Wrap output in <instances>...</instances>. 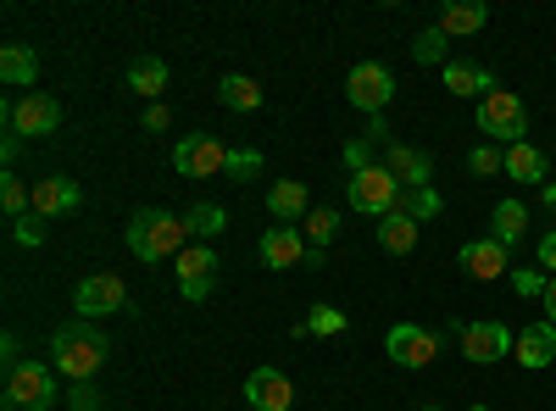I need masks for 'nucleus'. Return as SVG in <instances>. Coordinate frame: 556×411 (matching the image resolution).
I'll list each match as a JSON object with an SVG mask.
<instances>
[{
  "instance_id": "nucleus-15",
  "label": "nucleus",
  "mask_w": 556,
  "mask_h": 411,
  "mask_svg": "<svg viewBox=\"0 0 556 411\" xmlns=\"http://www.w3.org/2000/svg\"><path fill=\"white\" fill-rule=\"evenodd\" d=\"M456 261H462V272H468V279H479V284L506 279V272H513V261H506V245H501V240H468Z\"/></svg>"
},
{
  "instance_id": "nucleus-46",
  "label": "nucleus",
  "mask_w": 556,
  "mask_h": 411,
  "mask_svg": "<svg viewBox=\"0 0 556 411\" xmlns=\"http://www.w3.org/2000/svg\"><path fill=\"white\" fill-rule=\"evenodd\" d=\"M468 411H490V406H479V400H473V406H468Z\"/></svg>"
},
{
  "instance_id": "nucleus-17",
  "label": "nucleus",
  "mask_w": 556,
  "mask_h": 411,
  "mask_svg": "<svg viewBox=\"0 0 556 411\" xmlns=\"http://www.w3.org/2000/svg\"><path fill=\"white\" fill-rule=\"evenodd\" d=\"M513 356L523 361L529 373H545L556 361V323H529L518 339H513Z\"/></svg>"
},
{
  "instance_id": "nucleus-6",
  "label": "nucleus",
  "mask_w": 556,
  "mask_h": 411,
  "mask_svg": "<svg viewBox=\"0 0 556 411\" xmlns=\"http://www.w3.org/2000/svg\"><path fill=\"white\" fill-rule=\"evenodd\" d=\"M56 123H62V101L45 95V89H28V95L7 101V128L17 140H45V133H56Z\"/></svg>"
},
{
  "instance_id": "nucleus-31",
  "label": "nucleus",
  "mask_w": 556,
  "mask_h": 411,
  "mask_svg": "<svg viewBox=\"0 0 556 411\" xmlns=\"http://www.w3.org/2000/svg\"><path fill=\"white\" fill-rule=\"evenodd\" d=\"M412 62H417V67H445V62H451V39L429 23L424 34L412 39Z\"/></svg>"
},
{
  "instance_id": "nucleus-5",
  "label": "nucleus",
  "mask_w": 556,
  "mask_h": 411,
  "mask_svg": "<svg viewBox=\"0 0 556 411\" xmlns=\"http://www.w3.org/2000/svg\"><path fill=\"white\" fill-rule=\"evenodd\" d=\"M56 400V373L45 361H17L7 373V411H51Z\"/></svg>"
},
{
  "instance_id": "nucleus-23",
  "label": "nucleus",
  "mask_w": 556,
  "mask_h": 411,
  "mask_svg": "<svg viewBox=\"0 0 556 411\" xmlns=\"http://www.w3.org/2000/svg\"><path fill=\"white\" fill-rule=\"evenodd\" d=\"M217 101L228 106V112H262V84L256 78H245V73H228V78H217Z\"/></svg>"
},
{
  "instance_id": "nucleus-24",
  "label": "nucleus",
  "mask_w": 556,
  "mask_h": 411,
  "mask_svg": "<svg viewBox=\"0 0 556 411\" xmlns=\"http://www.w3.org/2000/svg\"><path fill=\"white\" fill-rule=\"evenodd\" d=\"M506 178H518V184H551V178H545V156L523 140V145H506Z\"/></svg>"
},
{
  "instance_id": "nucleus-26",
  "label": "nucleus",
  "mask_w": 556,
  "mask_h": 411,
  "mask_svg": "<svg viewBox=\"0 0 556 411\" xmlns=\"http://www.w3.org/2000/svg\"><path fill=\"white\" fill-rule=\"evenodd\" d=\"M334 234H340V211H334V206H312V211H306V222H301L306 251H329V245H334Z\"/></svg>"
},
{
  "instance_id": "nucleus-1",
  "label": "nucleus",
  "mask_w": 556,
  "mask_h": 411,
  "mask_svg": "<svg viewBox=\"0 0 556 411\" xmlns=\"http://www.w3.org/2000/svg\"><path fill=\"white\" fill-rule=\"evenodd\" d=\"M112 356V339L101 334V323H84V317H73V323H62L51 334V368L73 384H89L101 373V361Z\"/></svg>"
},
{
  "instance_id": "nucleus-21",
  "label": "nucleus",
  "mask_w": 556,
  "mask_h": 411,
  "mask_svg": "<svg viewBox=\"0 0 556 411\" xmlns=\"http://www.w3.org/2000/svg\"><path fill=\"white\" fill-rule=\"evenodd\" d=\"M267 211L278 217V222H306V211H312V201H306V184L301 178H278V184L267 190Z\"/></svg>"
},
{
  "instance_id": "nucleus-39",
  "label": "nucleus",
  "mask_w": 556,
  "mask_h": 411,
  "mask_svg": "<svg viewBox=\"0 0 556 411\" xmlns=\"http://www.w3.org/2000/svg\"><path fill=\"white\" fill-rule=\"evenodd\" d=\"M67 411H101V389H96V384H73Z\"/></svg>"
},
{
  "instance_id": "nucleus-22",
  "label": "nucleus",
  "mask_w": 556,
  "mask_h": 411,
  "mask_svg": "<svg viewBox=\"0 0 556 411\" xmlns=\"http://www.w3.org/2000/svg\"><path fill=\"white\" fill-rule=\"evenodd\" d=\"M128 89L156 106V101L167 95V62H162V56H134V62H128Z\"/></svg>"
},
{
  "instance_id": "nucleus-27",
  "label": "nucleus",
  "mask_w": 556,
  "mask_h": 411,
  "mask_svg": "<svg viewBox=\"0 0 556 411\" xmlns=\"http://www.w3.org/2000/svg\"><path fill=\"white\" fill-rule=\"evenodd\" d=\"M523 228H529L523 201H501V206L490 211V240H501V245H518V240H523Z\"/></svg>"
},
{
  "instance_id": "nucleus-14",
  "label": "nucleus",
  "mask_w": 556,
  "mask_h": 411,
  "mask_svg": "<svg viewBox=\"0 0 556 411\" xmlns=\"http://www.w3.org/2000/svg\"><path fill=\"white\" fill-rule=\"evenodd\" d=\"M245 400H251V411H295V389L278 368H256L245 378Z\"/></svg>"
},
{
  "instance_id": "nucleus-8",
  "label": "nucleus",
  "mask_w": 556,
  "mask_h": 411,
  "mask_svg": "<svg viewBox=\"0 0 556 411\" xmlns=\"http://www.w3.org/2000/svg\"><path fill=\"white\" fill-rule=\"evenodd\" d=\"M73 311L84 323H96V317H112V311H128V290L117 272H89V279L73 290Z\"/></svg>"
},
{
  "instance_id": "nucleus-25",
  "label": "nucleus",
  "mask_w": 556,
  "mask_h": 411,
  "mask_svg": "<svg viewBox=\"0 0 556 411\" xmlns=\"http://www.w3.org/2000/svg\"><path fill=\"white\" fill-rule=\"evenodd\" d=\"M0 78H7L12 89H34V78H39V56L28 51V44H7V51H0Z\"/></svg>"
},
{
  "instance_id": "nucleus-13",
  "label": "nucleus",
  "mask_w": 556,
  "mask_h": 411,
  "mask_svg": "<svg viewBox=\"0 0 556 411\" xmlns=\"http://www.w3.org/2000/svg\"><path fill=\"white\" fill-rule=\"evenodd\" d=\"M256 251H262V267H273V272L306 267V240H301V228H290V222H273Z\"/></svg>"
},
{
  "instance_id": "nucleus-40",
  "label": "nucleus",
  "mask_w": 556,
  "mask_h": 411,
  "mask_svg": "<svg viewBox=\"0 0 556 411\" xmlns=\"http://www.w3.org/2000/svg\"><path fill=\"white\" fill-rule=\"evenodd\" d=\"M540 267L556 279V228H551V234H540Z\"/></svg>"
},
{
  "instance_id": "nucleus-9",
  "label": "nucleus",
  "mask_w": 556,
  "mask_h": 411,
  "mask_svg": "<svg viewBox=\"0 0 556 411\" xmlns=\"http://www.w3.org/2000/svg\"><path fill=\"white\" fill-rule=\"evenodd\" d=\"M384 350H390L395 368L417 373V368H429V361L440 356V334L424 329V323H395V329L384 334Z\"/></svg>"
},
{
  "instance_id": "nucleus-19",
  "label": "nucleus",
  "mask_w": 556,
  "mask_h": 411,
  "mask_svg": "<svg viewBox=\"0 0 556 411\" xmlns=\"http://www.w3.org/2000/svg\"><path fill=\"white\" fill-rule=\"evenodd\" d=\"M484 23H490V7H484V0H445V7H440V17H434V28H440L445 39L479 34Z\"/></svg>"
},
{
  "instance_id": "nucleus-33",
  "label": "nucleus",
  "mask_w": 556,
  "mask_h": 411,
  "mask_svg": "<svg viewBox=\"0 0 556 411\" xmlns=\"http://www.w3.org/2000/svg\"><path fill=\"white\" fill-rule=\"evenodd\" d=\"M0 206H7V217L17 222V217H28V211H34V190L23 184V178H12V172H7V178H0Z\"/></svg>"
},
{
  "instance_id": "nucleus-35",
  "label": "nucleus",
  "mask_w": 556,
  "mask_h": 411,
  "mask_svg": "<svg viewBox=\"0 0 556 411\" xmlns=\"http://www.w3.org/2000/svg\"><path fill=\"white\" fill-rule=\"evenodd\" d=\"M262 172V151H251V145H240V151H228V184H251V178Z\"/></svg>"
},
{
  "instance_id": "nucleus-42",
  "label": "nucleus",
  "mask_w": 556,
  "mask_h": 411,
  "mask_svg": "<svg viewBox=\"0 0 556 411\" xmlns=\"http://www.w3.org/2000/svg\"><path fill=\"white\" fill-rule=\"evenodd\" d=\"M167 123H173V112H167L162 101H156V106H146V128H151V133H162Z\"/></svg>"
},
{
  "instance_id": "nucleus-37",
  "label": "nucleus",
  "mask_w": 556,
  "mask_h": 411,
  "mask_svg": "<svg viewBox=\"0 0 556 411\" xmlns=\"http://www.w3.org/2000/svg\"><path fill=\"white\" fill-rule=\"evenodd\" d=\"M374 151H379V145L367 140V133H362V140H351V145H345V172H367V167H379V162H374Z\"/></svg>"
},
{
  "instance_id": "nucleus-44",
  "label": "nucleus",
  "mask_w": 556,
  "mask_h": 411,
  "mask_svg": "<svg viewBox=\"0 0 556 411\" xmlns=\"http://www.w3.org/2000/svg\"><path fill=\"white\" fill-rule=\"evenodd\" d=\"M545 323H556V279H551V290H545Z\"/></svg>"
},
{
  "instance_id": "nucleus-47",
  "label": "nucleus",
  "mask_w": 556,
  "mask_h": 411,
  "mask_svg": "<svg viewBox=\"0 0 556 411\" xmlns=\"http://www.w3.org/2000/svg\"><path fill=\"white\" fill-rule=\"evenodd\" d=\"M424 411H440V406H424Z\"/></svg>"
},
{
  "instance_id": "nucleus-4",
  "label": "nucleus",
  "mask_w": 556,
  "mask_h": 411,
  "mask_svg": "<svg viewBox=\"0 0 556 411\" xmlns=\"http://www.w3.org/2000/svg\"><path fill=\"white\" fill-rule=\"evenodd\" d=\"M345 201H351V211H362V217H390L395 201H401V178H395L384 162L367 167V172H351V178H345Z\"/></svg>"
},
{
  "instance_id": "nucleus-32",
  "label": "nucleus",
  "mask_w": 556,
  "mask_h": 411,
  "mask_svg": "<svg viewBox=\"0 0 556 411\" xmlns=\"http://www.w3.org/2000/svg\"><path fill=\"white\" fill-rule=\"evenodd\" d=\"M295 334H323V339H334V334H345V311H340V306H312L301 323H295Z\"/></svg>"
},
{
  "instance_id": "nucleus-3",
  "label": "nucleus",
  "mask_w": 556,
  "mask_h": 411,
  "mask_svg": "<svg viewBox=\"0 0 556 411\" xmlns=\"http://www.w3.org/2000/svg\"><path fill=\"white\" fill-rule=\"evenodd\" d=\"M479 133H490V145H523L529 133V112L513 89H490L479 101Z\"/></svg>"
},
{
  "instance_id": "nucleus-16",
  "label": "nucleus",
  "mask_w": 556,
  "mask_h": 411,
  "mask_svg": "<svg viewBox=\"0 0 556 411\" xmlns=\"http://www.w3.org/2000/svg\"><path fill=\"white\" fill-rule=\"evenodd\" d=\"M84 206L78 178H34V211L39 217H73Z\"/></svg>"
},
{
  "instance_id": "nucleus-18",
  "label": "nucleus",
  "mask_w": 556,
  "mask_h": 411,
  "mask_svg": "<svg viewBox=\"0 0 556 411\" xmlns=\"http://www.w3.org/2000/svg\"><path fill=\"white\" fill-rule=\"evenodd\" d=\"M384 167L401 178V190L434 184V162H429V151H417V145H390V151H384Z\"/></svg>"
},
{
  "instance_id": "nucleus-11",
  "label": "nucleus",
  "mask_w": 556,
  "mask_h": 411,
  "mask_svg": "<svg viewBox=\"0 0 556 411\" xmlns=\"http://www.w3.org/2000/svg\"><path fill=\"white\" fill-rule=\"evenodd\" d=\"M456 339H462V356H468L473 368H490V361L513 356V339H518V334L506 329V323H462Z\"/></svg>"
},
{
  "instance_id": "nucleus-30",
  "label": "nucleus",
  "mask_w": 556,
  "mask_h": 411,
  "mask_svg": "<svg viewBox=\"0 0 556 411\" xmlns=\"http://www.w3.org/2000/svg\"><path fill=\"white\" fill-rule=\"evenodd\" d=\"M395 211H406L412 222H429V217H440V211H445V195H440L434 184H424V190H401Z\"/></svg>"
},
{
  "instance_id": "nucleus-12",
  "label": "nucleus",
  "mask_w": 556,
  "mask_h": 411,
  "mask_svg": "<svg viewBox=\"0 0 556 411\" xmlns=\"http://www.w3.org/2000/svg\"><path fill=\"white\" fill-rule=\"evenodd\" d=\"M173 167L184 178H217V172H228V151L212 140V133H190V140L173 145Z\"/></svg>"
},
{
  "instance_id": "nucleus-28",
  "label": "nucleus",
  "mask_w": 556,
  "mask_h": 411,
  "mask_svg": "<svg viewBox=\"0 0 556 411\" xmlns=\"http://www.w3.org/2000/svg\"><path fill=\"white\" fill-rule=\"evenodd\" d=\"M184 228H190V240H195V245H212V240L223 234V228H228V211H223V206H212V201H201V206L184 211Z\"/></svg>"
},
{
  "instance_id": "nucleus-7",
  "label": "nucleus",
  "mask_w": 556,
  "mask_h": 411,
  "mask_svg": "<svg viewBox=\"0 0 556 411\" xmlns=\"http://www.w3.org/2000/svg\"><path fill=\"white\" fill-rule=\"evenodd\" d=\"M390 95H395V73H390L384 62H356V67L345 73V101H351L356 112L384 117Z\"/></svg>"
},
{
  "instance_id": "nucleus-45",
  "label": "nucleus",
  "mask_w": 556,
  "mask_h": 411,
  "mask_svg": "<svg viewBox=\"0 0 556 411\" xmlns=\"http://www.w3.org/2000/svg\"><path fill=\"white\" fill-rule=\"evenodd\" d=\"M540 201H545V206L556 211V184H545V190H540Z\"/></svg>"
},
{
  "instance_id": "nucleus-20",
  "label": "nucleus",
  "mask_w": 556,
  "mask_h": 411,
  "mask_svg": "<svg viewBox=\"0 0 556 411\" xmlns=\"http://www.w3.org/2000/svg\"><path fill=\"white\" fill-rule=\"evenodd\" d=\"M440 78H445V89H451V95H462V101H484L490 95V89H495V73L490 67H479V62H445L440 67Z\"/></svg>"
},
{
  "instance_id": "nucleus-2",
  "label": "nucleus",
  "mask_w": 556,
  "mask_h": 411,
  "mask_svg": "<svg viewBox=\"0 0 556 411\" xmlns=\"http://www.w3.org/2000/svg\"><path fill=\"white\" fill-rule=\"evenodd\" d=\"M123 240H128V251H134L139 261H178L184 240H190V228H184V217H173V211L146 206V211L128 217Z\"/></svg>"
},
{
  "instance_id": "nucleus-29",
  "label": "nucleus",
  "mask_w": 556,
  "mask_h": 411,
  "mask_svg": "<svg viewBox=\"0 0 556 411\" xmlns=\"http://www.w3.org/2000/svg\"><path fill=\"white\" fill-rule=\"evenodd\" d=\"M379 245H384L390 256H406V251L417 245V222H412L406 211H390V217H379Z\"/></svg>"
},
{
  "instance_id": "nucleus-38",
  "label": "nucleus",
  "mask_w": 556,
  "mask_h": 411,
  "mask_svg": "<svg viewBox=\"0 0 556 411\" xmlns=\"http://www.w3.org/2000/svg\"><path fill=\"white\" fill-rule=\"evenodd\" d=\"M12 240H17V245H45V222H39V211H28V217L12 222Z\"/></svg>"
},
{
  "instance_id": "nucleus-34",
  "label": "nucleus",
  "mask_w": 556,
  "mask_h": 411,
  "mask_svg": "<svg viewBox=\"0 0 556 411\" xmlns=\"http://www.w3.org/2000/svg\"><path fill=\"white\" fill-rule=\"evenodd\" d=\"M506 279H513V290H518L523 300H545V290H551V272H545V267H513Z\"/></svg>"
},
{
  "instance_id": "nucleus-36",
  "label": "nucleus",
  "mask_w": 556,
  "mask_h": 411,
  "mask_svg": "<svg viewBox=\"0 0 556 411\" xmlns=\"http://www.w3.org/2000/svg\"><path fill=\"white\" fill-rule=\"evenodd\" d=\"M468 172H473V178L506 172V151H501V145H473V151H468Z\"/></svg>"
},
{
  "instance_id": "nucleus-10",
  "label": "nucleus",
  "mask_w": 556,
  "mask_h": 411,
  "mask_svg": "<svg viewBox=\"0 0 556 411\" xmlns=\"http://www.w3.org/2000/svg\"><path fill=\"white\" fill-rule=\"evenodd\" d=\"M173 279H178V295H184V300H206L212 284H217V256H212V245H184L178 261H173Z\"/></svg>"
},
{
  "instance_id": "nucleus-41",
  "label": "nucleus",
  "mask_w": 556,
  "mask_h": 411,
  "mask_svg": "<svg viewBox=\"0 0 556 411\" xmlns=\"http://www.w3.org/2000/svg\"><path fill=\"white\" fill-rule=\"evenodd\" d=\"M367 140H374V145H384V151L395 145V140H390V123H384V117H367Z\"/></svg>"
},
{
  "instance_id": "nucleus-43",
  "label": "nucleus",
  "mask_w": 556,
  "mask_h": 411,
  "mask_svg": "<svg viewBox=\"0 0 556 411\" xmlns=\"http://www.w3.org/2000/svg\"><path fill=\"white\" fill-rule=\"evenodd\" d=\"M17 151H23V140L7 128V140H0V162H17Z\"/></svg>"
}]
</instances>
